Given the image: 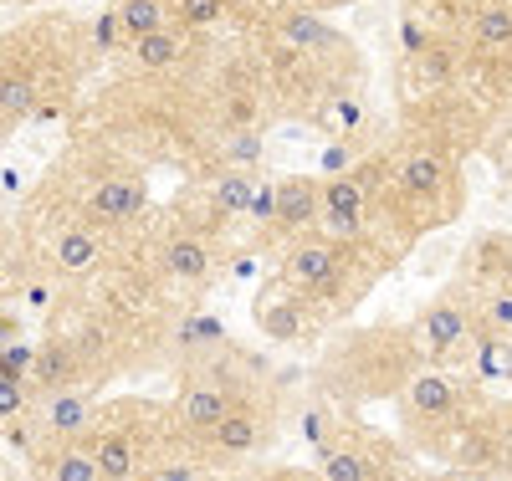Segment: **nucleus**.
Returning a JSON list of instances; mask_svg holds the SVG:
<instances>
[{
	"label": "nucleus",
	"instance_id": "f257e3e1",
	"mask_svg": "<svg viewBox=\"0 0 512 481\" xmlns=\"http://www.w3.org/2000/svg\"><path fill=\"white\" fill-rule=\"evenodd\" d=\"M466 333H472V313H466V302H456V297H436L420 318V348L436 359L456 354L466 343Z\"/></svg>",
	"mask_w": 512,
	"mask_h": 481
},
{
	"label": "nucleus",
	"instance_id": "f03ea898",
	"mask_svg": "<svg viewBox=\"0 0 512 481\" xmlns=\"http://www.w3.org/2000/svg\"><path fill=\"white\" fill-rule=\"evenodd\" d=\"M282 277L292 287H328L338 277V246L328 236H313V241H292L287 261H282Z\"/></svg>",
	"mask_w": 512,
	"mask_h": 481
},
{
	"label": "nucleus",
	"instance_id": "7ed1b4c3",
	"mask_svg": "<svg viewBox=\"0 0 512 481\" xmlns=\"http://www.w3.org/2000/svg\"><path fill=\"white\" fill-rule=\"evenodd\" d=\"M144 210V180H128V174H113V180H103L88 200V215H98V221L108 226H123L134 221V215Z\"/></svg>",
	"mask_w": 512,
	"mask_h": 481
},
{
	"label": "nucleus",
	"instance_id": "20e7f679",
	"mask_svg": "<svg viewBox=\"0 0 512 481\" xmlns=\"http://www.w3.org/2000/svg\"><path fill=\"white\" fill-rule=\"evenodd\" d=\"M231 410V389L226 384H195L190 395H185V405H180V425L190 430V435H210L221 425V415Z\"/></svg>",
	"mask_w": 512,
	"mask_h": 481
},
{
	"label": "nucleus",
	"instance_id": "39448f33",
	"mask_svg": "<svg viewBox=\"0 0 512 481\" xmlns=\"http://www.w3.org/2000/svg\"><path fill=\"white\" fill-rule=\"evenodd\" d=\"M205 441L216 446L221 456H246V451H256V441H262V415L246 410V405H231Z\"/></svg>",
	"mask_w": 512,
	"mask_h": 481
},
{
	"label": "nucleus",
	"instance_id": "423d86ee",
	"mask_svg": "<svg viewBox=\"0 0 512 481\" xmlns=\"http://www.w3.org/2000/svg\"><path fill=\"white\" fill-rule=\"evenodd\" d=\"M405 410L420 420H446L456 410V384L446 374H415L405 384Z\"/></svg>",
	"mask_w": 512,
	"mask_h": 481
},
{
	"label": "nucleus",
	"instance_id": "0eeeda50",
	"mask_svg": "<svg viewBox=\"0 0 512 481\" xmlns=\"http://www.w3.org/2000/svg\"><path fill=\"white\" fill-rule=\"evenodd\" d=\"M318 221V185L308 180H282L277 185V210H272V226L282 231H303Z\"/></svg>",
	"mask_w": 512,
	"mask_h": 481
},
{
	"label": "nucleus",
	"instance_id": "6e6552de",
	"mask_svg": "<svg viewBox=\"0 0 512 481\" xmlns=\"http://www.w3.org/2000/svg\"><path fill=\"white\" fill-rule=\"evenodd\" d=\"M395 180H400V190L410 195V200H436L441 190H446V164L436 159V154H405L400 159V169H395Z\"/></svg>",
	"mask_w": 512,
	"mask_h": 481
},
{
	"label": "nucleus",
	"instance_id": "1a4fd4ad",
	"mask_svg": "<svg viewBox=\"0 0 512 481\" xmlns=\"http://www.w3.org/2000/svg\"><path fill=\"white\" fill-rule=\"evenodd\" d=\"M472 36H477L482 52H512V6L507 0H482Z\"/></svg>",
	"mask_w": 512,
	"mask_h": 481
},
{
	"label": "nucleus",
	"instance_id": "9d476101",
	"mask_svg": "<svg viewBox=\"0 0 512 481\" xmlns=\"http://www.w3.org/2000/svg\"><path fill=\"white\" fill-rule=\"evenodd\" d=\"M164 272L180 277V282H200L210 272V246L200 236H175L164 246Z\"/></svg>",
	"mask_w": 512,
	"mask_h": 481
},
{
	"label": "nucleus",
	"instance_id": "9b49d317",
	"mask_svg": "<svg viewBox=\"0 0 512 481\" xmlns=\"http://www.w3.org/2000/svg\"><path fill=\"white\" fill-rule=\"evenodd\" d=\"M277 31H282L287 47H297V52H328L333 41H338L313 11H287V16L277 21Z\"/></svg>",
	"mask_w": 512,
	"mask_h": 481
},
{
	"label": "nucleus",
	"instance_id": "f8f14e48",
	"mask_svg": "<svg viewBox=\"0 0 512 481\" xmlns=\"http://www.w3.org/2000/svg\"><path fill=\"white\" fill-rule=\"evenodd\" d=\"M113 16H118L128 41H139V36L169 26V6H164V0H113Z\"/></svg>",
	"mask_w": 512,
	"mask_h": 481
},
{
	"label": "nucleus",
	"instance_id": "ddd939ff",
	"mask_svg": "<svg viewBox=\"0 0 512 481\" xmlns=\"http://www.w3.org/2000/svg\"><path fill=\"white\" fill-rule=\"evenodd\" d=\"M47 425H52V435H82L93 425V400L88 395H72V389H62V395H52V405H47Z\"/></svg>",
	"mask_w": 512,
	"mask_h": 481
},
{
	"label": "nucleus",
	"instance_id": "4468645a",
	"mask_svg": "<svg viewBox=\"0 0 512 481\" xmlns=\"http://www.w3.org/2000/svg\"><path fill=\"white\" fill-rule=\"evenodd\" d=\"M134 57H139V67L164 72V67H175V62L185 57V36L169 31V26H159V31H149V36L134 41Z\"/></svg>",
	"mask_w": 512,
	"mask_h": 481
},
{
	"label": "nucleus",
	"instance_id": "2eb2a0df",
	"mask_svg": "<svg viewBox=\"0 0 512 481\" xmlns=\"http://www.w3.org/2000/svg\"><path fill=\"white\" fill-rule=\"evenodd\" d=\"M52 256H57V267L62 272H93L98 267V256H103V246H98V236L93 231H62L57 236V246H52Z\"/></svg>",
	"mask_w": 512,
	"mask_h": 481
},
{
	"label": "nucleus",
	"instance_id": "dca6fc26",
	"mask_svg": "<svg viewBox=\"0 0 512 481\" xmlns=\"http://www.w3.org/2000/svg\"><path fill=\"white\" fill-rule=\"evenodd\" d=\"M318 210H338V215H364V185L354 174H328L318 185Z\"/></svg>",
	"mask_w": 512,
	"mask_h": 481
},
{
	"label": "nucleus",
	"instance_id": "f3484780",
	"mask_svg": "<svg viewBox=\"0 0 512 481\" xmlns=\"http://www.w3.org/2000/svg\"><path fill=\"white\" fill-rule=\"evenodd\" d=\"M93 456H98V471H103L108 481L139 476V451H134V441H128V435H108V441H103Z\"/></svg>",
	"mask_w": 512,
	"mask_h": 481
},
{
	"label": "nucleus",
	"instance_id": "a211bd4d",
	"mask_svg": "<svg viewBox=\"0 0 512 481\" xmlns=\"http://www.w3.org/2000/svg\"><path fill=\"white\" fill-rule=\"evenodd\" d=\"M318 471L328 481H369L374 476L364 451H338V446H318Z\"/></svg>",
	"mask_w": 512,
	"mask_h": 481
},
{
	"label": "nucleus",
	"instance_id": "6ab92c4d",
	"mask_svg": "<svg viewBox=\"0 0 512 481\" xmlns=\"http://www.w3.org/2000/svg\"><path fill=\"white\" fill-rule=\"evenodd\" d=\"M251 190H256V180L246 169L221 174V180H216V215H246L251 210Z\"/></svg>",
	"mask_w": 512,
	"mask_h": 481
},
{
	"label": "nucleus",
	"instance_id": "aec40b11",
	"mask_svg": "<svg viewBox=\"0 0 512 481\" xmlns=\"http://www.w3.org/2000/svg\"><path fill=\"white\" fill-rule=\"evenodd\" d=\"M36 82L31 77H0V118H31V108H36Z\"/></svg>",
	"mask_w": 512,
	"mask_h": 481
},
{
	"label": "nucleus",
	"instance_id": "412c9836",
	"mask_svg": "<svg viewBox=\"0 0 512 481\" xmlns=\"http://www.w3.org/2000/svg\"><path fill=\"white\" fill-rule=\"evenodd\" d=\"M477 374L482 379H507V333H482L477 338Z\"/></svg>",
	"mask_w": 512,
	"mask_h": 481
},
{
	"label": "nucleus",
	"instance_id": "4be33fe9",
	"mask_svg": "<svg viewBox=\"0 0 512 481\" xmlns=\"http://www.w3.org/2000/svg\"><path fill=\"white\" fill-rule=\"evenodd\" d=\"M57 481H98L103 471H98V456H88V451H62V456H52V466H47Z\"/></svg>",
	"mask_w": 512,
	"mask_h": 481
},
{
	"label": "nucleus",
	"instance_id": "5701e85b",
	"mask_svg": "<svg viewBox=\"0 0 512 481\" xmlns=\"http://www.w3.org/2000/svg\"><path fill=\"white\" fill-rule=\"evenodd\" d=\"M313 226H323V236L333 241V246H354L359 236H364V215H338V210H318V221Z\"/></svg>",
	"mask_w": 512,
	"mask_h": 481
},
{
	"label": "nucleus",
	"instance_id": "b1692460",
	"mask_svg": "<svg viewBox=\"0 0 512 481\" xmlns=\"http://www.w3.org/2000/svg\"><path fill=\"white\" fill-rule=\"evenodd\" d=\"M221 16H226V0H180V21L190 31H210Z\"/></svg>",
	"mask_w": 512,
	"mask_h": 481
},
{
	"label": "nucleus",
	"instance_id": "393cba45",
	"mask_svg": "<svg viewBox=\"0 0 512 481\" xmlns=\"http://www.w3.org/2000/svg\"><path fill=\"white\" fill-rule=\"evenodd\" d=\"M36 379L41 384H72V359H67V348H47V354L36 359Z\"/></svg>",
	"mask_w": 512,
	"mask_h": 481
},
{
	"label": "nucleus",
	"instance_id": "a878e982",
	"mask_svg": "<svg viewBox=\"0 0 512 481\" xmlns=\"http://www.w3.org/2000/svg\"><path fill=\"white\" fill-rule=\"evenodd\" d=\"M221 338H226V323H221V318H210V313L190 318V323H185V333H180V343H185V348H200V343H221Z\"/></svg>",
	"mask_w": 512,
	"mask_h": 481
},
{
	"label": "nucleus",
	"instance_id": "bb28decb",
	"mask_svg": "<svg viewBox=\"0 0 512 481\" xmlns=\"http://www.w3.org/2000/svg\"><path fill=\"white\" fill-rule=\"evenodd\" d=\"M492 456H497V451H492V441H482V435H466V441L456 446V466H461V471H482Z\"/></svg>",
	"mask_w": 512,
	"mask_h": 481
},
{
	"label": "nucleus",
	"instance_id": "cd10ccee",
	"mask_svg": "<svg viewBox=\"0 0 512 481\" xmlns=\"http://www.w3.org/2000/svg\"><path fill=\"white\" fill-rule=\"evenodd\" d=\"M26 410V384L21 374H0V420H16Z\"/></svg>",
	"mask_w": 512,
	"mask_h": 481
},
{
	"label": "nucleus",
	"instance_id": "c85d7f7f",
	"mask_svg": "<svg viewBox=\"0 0 512 481\" xmlns=\"http://www.w3.org/2000/svg\"><path fill=\"white\" fill-rule=\"evenodd\" d=\"M482 318H487L492 333H512V292H492L482 302Z\"/></svg>",
	"mask_w": 512,
	"mask_h": 481
},
{
	"label": "nucleus",
	"instance_id": "c756f323",
	"mask_svg": "<svg viewBox=\"0 0 512 481\" xmlns=\"http://www.w3.org/2000/svg\"><path fill=\"white\" fill-rule=\"evenodd\" d=\"M272 210H277V185H256L246 215H256V221H272Z\"/></svg>",
	"mask_w": 512,
	"mask_h": 481
},
{
	"label": "nucleus",
	"instance_id": "7c9ffc66",
	"mask_svg": "<svg viewBox=\"0 0 512 481\" xmlns=\"http://www.w3.org/2000/svg\"><path fill=\"white\" fill-rule=\"evenodd\" d=\"M231 159L236 164H256V159H262V139H256V134H236L231 139Z\"/></svg>",
	"mask_w": 512,
	"mask_h": 481
},
{
	"label": "nucleus",
	"instance_id": "2f4dec72",
	"mask_svg": "<svg viewBox=\"0 0 512 481\" xmlns=\"http://www.w3.org/2000/svg\"><path fill=\"white\" fill-rule=\"evenodd\" d=\"M400 41H405V52H410V57L431 52V36H425V26H415V21H405V26H400Z\"/></svg>",
	"mask_w": 512,
	"mask_h": 481
},
{
	"label": "nucleus",
	"instance_id": "473e14b6",
	"mask_svg": "<svg viewBox=\"0 0 512 481\" xmlns=\"http://www.w3.org/2000/svg\"><path fill=\"white\" fill-rule=\"evenodd\" d=\"M267 333H272V338L297 333V308H277V313H267Z\"/></svg>",
	"mask_w": 512,
	"mask_h": 481
},
{
	"label": "nucleus",
	"instance_id": "72a5a7b5",
	"mask_svg": "<svg viewBox=\"0 0 512 481\" xmlns=\"http://www.w3.org/2000/svg\"><path fill=\"white\" fill-rule=\"evenodd\" d=\"M118 36H123V26H118V16L108 11V16L98 21V52H113V47H118Z\"/></svg>",
	"mask_w": 512,
	"mask_h": 481
},
{
	"label": "nucleus",
	"instance_id": "f704fd0d",
	"mask_svg": "<svg viewBox=\"0 0 512 481\" xmlns=\"http://www.w3.org/2000/svg\"><path fill=\"white\" fill-rule=\"evenodd\" d=\"M323 174H349V149H323Z\"/></svg>",
	"mask_w": 512,
	"mask_h": 481
},
{
	"label": "nucleus",
	"instance_id": "c9c22d12",
	"mask_svg": "<svg viewBox=\"0 0 512 481\" xmlns=\"http://www.w3.org/2000/svg\"><path fill=\"white\" fill-rule=\"evenodd\" d=\"M323 425H328V420H323L318 410H313V415L303 420V430H308V441H313V446H323Z\"/></svg>",
	"mask_w": 512,
	"mask_h": 481
},
{
	"label": "nucleus",
	"instance_id": "e433bc0d",
	"mask_svg": "<svg viewBox=\"0 0 512 481\" xmlns=\"http://www.w3.org/2000/svg\"><path fill=\"white\" fill-rule=\"evenodd\" d=\"M338 123H344V128H354V123H359V103H354V98L338 103Z\"/></svg>",
	"mask_w": 512,
	"mask_h": 481
},
{
	"label": "nucleus",
	"instance_id": "4c0bfd02",
	"mask_svg": "<svg viewBox=\"0 0 512 481\" xmlns=\"http://www.w3.org/2000/svg\"><path fill=\"white\" fill-rule=\"evenodd\" d=\"M154 476H159V481H190L195 471H190V466H164V471H154Z\"/></svg>",
	"mask_w": 512,
	"mask_h": 481
},
{
	"label": "nucleus",
	"instance_id": "58836bf2",
	"mask_svg": "<svg viewBox=\"0 0 512 481\" xmlns=\"http://www.w3.org/2000/svg\"><path fill=\"white\" fill-rule=\"evenodd\" d=\"M0 190L16 195V190H21V174H16V169H6V174H0Z\"/></svg>",
	"mask_w": 512,
	"mask_h": 481
},
{
	"label": "nucleus",
	"instance_id": "ea45409f",
	"mask_svg": "<svg viewBox=\"0 0 512 481\" xmlns=\"http://www.w3.org/2000/svg\"><path fill=\"white\" fill-rule=\"evenodd\" d=\"M446 6H451V11H477L482 0H446Z\"/></svg>",
	"mask_w": 512,
	"mask_h": 481
},
{
	"label": "nucleus",
	"instance_id": "a19ab883",
	"mask_svg": "<svg viewBox=\"0 0 512 481\" xmlns=\"http://www.w3.org/2000/svg\"><path fill=\"white\" fill-rule=\"evenodd\" d=\"M0 338H6V328H0Z\"/></svg>",
	"mask_w": 512,
	"mask_h": 481
}]
</instances>
